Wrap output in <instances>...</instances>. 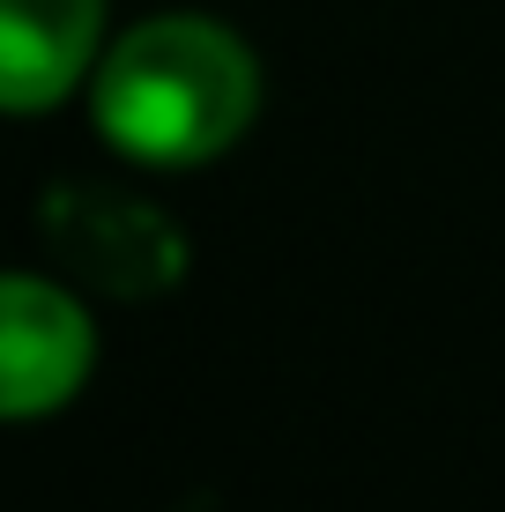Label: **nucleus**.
<instances>
[{
	"label": "nucleus",
	"instance_id": "f03ea898",
	"mask_svg": "<svg viewBox=\"0 0 505 512\" xmlns=\"http://www.w3.org/2000/svg\"><path fill=\"white\" fill-rule=\"evenodd\" d=\"M97 320L67 282L0 268V423H45L90 386Z\"/></svg>",
	"mask_w": 505,
	"mask_h": 512
},
{
	"label": "nucleus",
	"instance_id": "f257e3e1",
	"mask_svg": "<svg viewBox=\"0 0 505 512\" xmlns=\"http://www.w3.org/2000/svg\"><path fill=\"white\" fill-rule=\"evenodd\" d=\"M260 112V60L231 23L194 8L142 15L104 45L90 75V119L134 171H194L238 149Z\"/></svg>",
	"mask_w": 505,
	"mask_h": 512
},
{
	"label": "nucleus",
	"instance_id": "7ed1b4c3",
	"mask_svg": "<svg viewBox=\"0 0 505 512\" xmlns=\"http://www.w3.org/2000/svg\"><path fill=\"white\" fill-rule=\"evenodd\" d=\"M38 231L60 245V260L75 268L90 290L104 297H142L171 290L186 275V238L164 208H149L142 193H119V186H60L45 193L38 208Z\"/></svg>",
	"mask_w": 505,
	"mask_h": 512
},
{
	"label": "nucleus",
	"instance_id": "20e7f679",
	"mask_svg": "<svg viewBox=\"0 0 505 512\" xmlns=\"http://www.w3.org/2000/svg\"><path fill=\"white\" fill-rule=\"evenodd\" d=\"M112 30V0H0V112L38 119L90 90Z\"/></svg>",
	"mask_w": 505,
	"mask_h": 512
}]
</instances>
